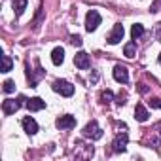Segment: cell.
<instances>
[{"mask_svg":"<svg viewBox=\"0 0 161 161\" xmlns=\"http://www.w3.org/2000/svg\"><path fill=\"white\" fill-rule=\"evenodd\" d=\"M135 53H136V44H135V42H129V44L123 47V55L131 59V57H135Z\"/></svg>","mask_w":161,"mask_h":161,"instance_id":"obj_16","label":"cell"},{"mask_svg":"<svg viewBox=\"0 0 161 161\" xmlns=\"http://www.w3.org/2000/svg\"><path fill=\"white\" fill-rule=\"evenodd\" d=\"M51 61H53V64H63V61H64V49L63 47H55L53 51H51Z\"/></svg>","mask_w":161,"mask_h":161,"instance_id":"obj_13","label":"cell"},{"mask_svg":"<svg viewBox=\"0 0 161 161\" xmlns=\"http://www.w3.org/2000/svg\"><path fill=\"white\" fill-rule=\"evenodd\" d=\"M74 64H76L80 70H87V68L91 66V59H89V55H87L86 51H80V53L74 55Z\"/></svg>","mask_w":161,"mask_h":161,"instance_id":"obj_6","label":"cell"},{"mask_svg":"<svg viewBox=\"0 0 161 161\" xmlns=\"http://www.w3.org/2000/svg\"><path fill=\"white\" fill-rule=\"evenodd\" d=\"M142 34H144V27H142L140 23H135V25L131 27V38L136 40V38H140Z\"/></svg>","mask_w":161,"mask_h":161,"instance_id":"obj_15","label":"cell"},{"mask_svg":"<svg viewBox=\"0 0 161 161\" xmlns=\"http://www.w3.org/2000/svg\"><path fill=\"white\" fill-rule=\"evenodd\" d=\"M114 80L119 84H127L129 82V70L123 64H116L114 66Z\"/></svg>","mask_w":161,"mask_h":161,"instance_id":"obj_8","label":"cell"},{"mask_svg":"<svg viewBox=\"0 0 161 161\" xmlns=\"http://www.w3.org/2000/svg\"><path fill=\"white\" fill-rule=\"evenodd\" d=\"M150 106H152V108H161V101H159V99H152V101H150Z\"/></svg>","mask_w":161,"mask_h":161,"instance_id":"obj_20","label":"cell"},{"mask_svg":"<svg viewBox=\"0 0 161 161\" xmlns=\"http://www.w3.org/2000/svg\"><path fill=\"white\" fill-rule=\"evenodd\" d=\"M112 99H114V93H112V91H108V89H106V91H103V93H101V103L108 104Z\"/></svg>","mask_w":161,"mask_h":161,"instance_id":"obj_18","label":"cell"},{"mask_svg":"<svg viewBox=\"0 0 161 161\" xmlns=\"http://www.w3.org/2000/svg\"><path fill=\"white\" fill-rule=\"evenodd\" d=\"M99 25H101V14L97 10H89L86 15V31L93 32V31H97Z\"/></svg>","mask_w":161,"mask_h":161,"instance_id":"obj_3","label":"cell"},{"mask_svg":"<svg viewBox=\"0 0 161 161\" xmlns=\"http://www.w3.org/2000/svg\"><path fill=\"white\" fill-rule=\"evenodd\" d=\"M51 87H53L55 93H59L63 97H72L74 95V86L70 82H66V80H55Z\"/></svg>","mask_w":161,"mask_h":161,"instance_id":"obj_1","label":"cell"},{"mask_svg":"<svg viewBox=\"0 0 161 161\" xmlns=\"http://www.w3.org/2000/svg\"><path fill=\"white\" fill-rule=\"evenodd\" d=\"M159 64H161V53H159Z\"/></svg>","mask_w":161,"mask_h":161,"instance_id":"obj_25","label":"cell"},{"mask_svg":"<svg viewBox=\"0 0 161 161\" xmlns=\"http://www.w3.org/2000/svg\"><path fill=\"white\" fill-rule=\"evenodd\" d=\"M84 136H86V138H91V140L103 138V129L99 127V123H97L95 119H91V121L84 127Z\"/></svg>","mask_w":161,"mask_h":161,"instance_id":"obj_2","label":"cell"},{"mask_svg":"<svg viewBox=\"0 0 161 161\" xmlns=\"http://www.w3.org/2000/svg\"><path fill=\"white\" fill-rule=\"evenodd\" d=\"M140 91H142V93H146V91H148V87H146L144 84H140Z\"/></svg>","mask_w":161,"mask_h":161,"instance_id":"obj_23","label":"cell"},{"mask_svg":"<svg viewBox=\"0 0 161 161\" xmlns=\"http://www.w3.org/2000/svg\"><path fill=\"white\" fill-rule=\"evenodd\" d=\"M23 129H25V133L27 135H36L38 133V123H36V119L34 118H31V116H27V118H23Z\"/></svg>","mask_w":161,"mask_h":161,"instance_id":"obj_10","label":"cell"},{"mask_svg":"<svg viewBox=\"0 0 161 161\" xmlns=\"http://www.w3.org/2000/svg\"><path fill=\"white\" fill-rule=\"evenodd\" d=\"M155 40L161 42V23H157V29H155Z\"/></svg>","mask_w":161,"mask_h":161,"instance_id":"obj_22","label":"cell"},{"mask_svg":"<svg viewBox=\"0 0 161 161\" xmlns=\"http://www.w3.org/2000/svg\"><path fill=\"white\" fill-rule=\"evenodd\" d=\"M2 89H4V93H14V91H15V84L12 82V80H6Z\"/></svg>","mask_w":161,"mask_h":161,"instance_id":"obj_19","label":"cell"},{"mask_svg":"<svg viewBox=\"0 0 161 161\" xmlns=\"http://www.w3.org/2000/svg\"><path fill=\"white\" fill-rule=\"evenodd\" d=\"M157 129H159V135H161V121L157 123Z\"/></svg>","mask_w":161,"mask_h":161,"instance_id":"obj_24","label":"cell"},{"mask_svg":"<svg viewBox=\"0 0 161 161\" xmlns=\"http://www.w3.org/2000/svg\"><path fill=\"white\" fill-rule=\"evenodd\" d=\"M27 0H14V12H15V15H21L25 10H27Z\"/></svg>","mask_w":161,"mask_h":161,"instance_id":"obj_14","label":"cell"},{"mask_svg":"<svg viewBox=\"0 0 161 161\" xmlns=\"http://www.w3.org/2000/svg\"><path fill=\"white\" fill-rule=\"evenodd\" d=\"M127 140H129V136H127L125 131H123V133H118L116 138H114V142H112L114 152H125V148H127Z\"/></svg>","mask_w":161,"mask_h":161,"instance_id":"obj_9","label":"cell"},{"mask_svg":"<svg viewBox=\"0 0 161 161\" xmlns=\"http://www.w3.org/2000/svg\"><path fill=\"white\" fill-rule=\"evenodd\" d=\"M70 42H72L74 46H82V44H84V42H82V38H80V36H72V38H70Z\"/></svg>","mask_w":161,"mask_h":161,"instance_id":"obj_21","label":"cell"},{"mask_svg":"<svg viewBox=\"0 0 161 161\" xmlns=\"http://www.w3.org/2000/svg\"><path fill=\"white\" fill-rule=\"evenodd\" d=\"M23 101H25V97H19L17 101H14V99H6V101L2 103V112H4L6 116L15 114V112L19 110V106L23 104Z\"/></svg>","mask_w":161,"mask_h":161,"instance_id":"obj_4","label":"cell"},{"mask_svg":"<svg viewBox=\"0 0 161 161\" xmlns=\"http://www.w3.org/2000/svg\"><path fill=\"white\" fill-rule=\"evenodd\" d=\"M148 118H150V112L146 110V106L144 104H136V108H135V119L140 121V123H144V121H148Z\"/></svg>","mask_w":161,"mask_h":161,"instance_id":"obj_12","label":"cell"},{"mask_svg":"<svg viewBox=\"0 0 161 161\" xmlns=\"http://www.w3.org/2000/svg\"><path fill=\"white\" fill-rule=\"evenodd\" d=\"M55 125H57L61 131H64V129H72V127H76V118H74V116H70V114L59 116V118H57V121H55Z\"/></svg>","mask_w":161,"mask_h":161,"instance_id":"obj_5","label":"cell"},{"mask_svg":"<svg viewBox=\"0 0 161 161\" xmlns=\"http://www.w3.org/2000/svg\"><path fill=\"white\" fill-rule=\"evenodd\" d=\"M14 66V61L10 55H2V72H10Z\"/></svg>","mask_w":161,"mask_h":161,"instance_id":"obj_17","label":"cell"},{"mask_svg":"<svg viewBox=\"0 0 161 161\" xmlns=\"http://www.w3.org/2000/svg\"><path fill=\"white\" fill-rule=\"evenodd\" d=\"M27 108L31 112H38V110H44L46 108V101H42L40 97H32L27 101Z\"/></svg>","mask_w":161,"mask_h":161,"instance_id":"obj_11","label":"cell"},{"mask_svg":"<svg viewBox=\"0 0 161 161\" xmlns=\"http://www.w3.org/2000/svg\"><path fill=\"white\" fill-rule=\"evenodd\" d=\"M123 34H125V29H123V25H114L112 32L108 34V44H112V46L119 44V42L123 40Z\"/></svg>","mask_w":161,"mask_h":161,"instance_id":"obj_7","label":"cell"}]
</instances>
